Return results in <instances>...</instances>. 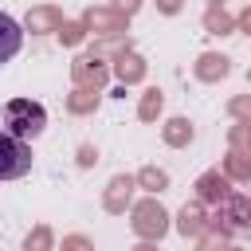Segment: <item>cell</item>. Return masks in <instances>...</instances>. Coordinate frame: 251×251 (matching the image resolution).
<instances>
[{
  "label": "cell",
  "mask_w": 251,
  "mask_h": 251,
  "mask_svg": "<svg viewBox=\"0 0 251 251\" xmlns=\"http://www.w3.org/2000/svg\"><path fill=\"white\" fill-rule=\"evenodd\" d=\"M27 251H47V231L39 227L35 235H27Z\"/></svg>",
  "instance_id": "obj_7"
},
{
  "label": "cell",
  "mask_w": 251,
  "mask_h": 251,
  "mask_svg": "<svg viewBox=\"0 0 251 251\" xmlns=\"http://www.w3.org/2000/svg\"><path fill=\"white\" fill-rule=\"evenodd\" d=\"M145 184H153V188H161V184H165V173H145Z\"/></svg>",
  "instance_id": "obj_10"
},
{
  "label": "cell",
  "mask_w": 251,
  "mask_h": 251,
  "mask_svg": "<svg viewBox=\"0 0 251 251\" xmlns=\"http://www.w3.org/2000/svg\"><path fill=\"white\" fill-rule=\"evenodd\" d=\"M31 169V149L27 141L12 137L8 129H0V180H16Z\"/></svg>",
  "instance_id": "obj_2"
},
{
  "label": "cell",
  "mask_w": 251,
  "mask_h": 251,
  "mask_svg": "<svg viewBox=\"0 0 251 251\" xmlns=\"http://www.w3.org/2000/svg\"><path fill=\"white\" fill-rule=\"evenodd\" d=\"M231 173H235V176H251V165H247L243 157H231Z\"/></svg>",
  "instance_id": "obj_9"
},
{
  "label": "cell",
  "mask_w": 251,
  "mask_h": 251,
  "mask_svg": "<svg viewBox=\"0 0 251 251\" xmlns=\"http://www.w3.org/2000/svg\"><path fill=\"white\" fill-rule=\"evenodd\" d=\"M4 126H8V133L20 137V141L39 137L43 126H47V110H43L39 102H31V98H12V102L4 106Z\"/></svg>",
  "instance_id": "obj_1"
},
{
  "label": "cell",
  "mask_w": 251,
  "mask_h": 251,
  "mask_svg": "<svg viewBox=\"0 0 251 251\" xmlns=\"http://www.w3.org/2000/svg\"><path fill=\"white\" fill-rule=\"evenodd\" d=\"M204 63H208V67H200V75H204V78H212V75H227V59H216V55H208Z\"/></svg>",
  "instance_id": "obj_6"
},
{
  "label": "cell",
  "mask_w": 251,
  "mask_h": 251,
  "mask_svg": "<svg viewBox=\"0 0 251 251\" xmlns=\"http://www.w3.org/2000/svg\"><path fill=\"white\" fill-rule=\"evenodd\" d=\"M137 231L161 235V231H165V212H161L157 204H141V208H137Z\"/></svg>",
  "instance_id": "obj_4"
},
{
  "label": "cell",
  "mask_w": 251,
  "mask_h": 251,
  "mask_svg": "<svg viewBox=\"0 0 251 251\" xmlns=\"http://www.w3.org/2000/svg\"><path fill=\"white\" fill-rule=\"evenodd\" d=\"M184 133H192V129H188L184 122H173V129H169V141H176V145H180V141H184Z\"/></svg>",
  "instance_id": "obj_8"
},
{
  "label": "cell",
  "mask_w": 251,
  "mask_h": 251,
  "mask_svg": "<svg viewBox=\"0 0 251 251\" xmlns=\"http://www.w3.org/2000/svg\"><path fill=\"white\" fill-rule=\"evenodd\" d=\"M180 231H184V235H196V231H200V212H196V208H184V212H180Z\"/></svg>",
  "instance_id": "obj_5"
},
{
  "label": "cell",
  "mask_w": 251,
  "mask_h": 251,
  "mask_svg": "<svg viewBox=\"0 0 251 251\" xmlns=\"http://www.w3.org/2000/svg\"><path fill=\"white\" fill-rule=\"evenodd\" d=\"M20 47H24V31H20V24H16L8 12H0V63L16 59Z\"/></svg>",
  "instance_id": "obj_3"
},
{
  "label": "cell",
  "mask_w": 251,
  "mask_h": 251,
  "mask_svg": "<svg viewBox=\"0 0 251 251\" xmlns=\"http://www.w3.org/2000/svg\"><path fill=\"white\" fill-rule=\"evenodd\" d=\"M67 251H86V243L82 239H67Z\"/></svg>",
  "instance_id": "obj_11"
}]
</instances>
